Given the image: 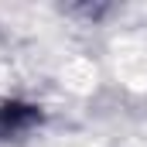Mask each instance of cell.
<instances>
[{
    "mask_svg": "<svg viewBox=\"0 0 147 147\" xmlns=\"http://www.w3.org/2000/svg\"><path fill=\"white\" fill-rule=\"evenodd\" d=\"M38 123V110L34 106H24V103H3L0 106V137H17L24 130H31Z\"/></svg>",
    "mask_w": 147,
    "mask_h": 147,
    "instance_id": "1",
    "label": "cell"
}]
</instances>
